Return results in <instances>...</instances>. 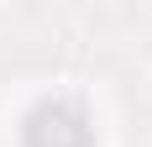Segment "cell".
Masks as SVG:
<instances>
[{"label": "cell", "instance_id": "obj_1", "mask_svg": "<svg viewBox=\"0 0 152 147\" xmlns=\"http://www.w3.org/2000/svg\"><path fill=\"white\" fill-rule=\"evenodd\" d=\"M21 147H94V121L79 100L47 95L21 121Z\"/></svg>", "mask_w": 152, "mask_h": 147}]
</instances>
